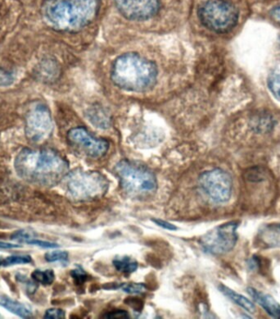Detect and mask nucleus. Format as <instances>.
<instances>
[{"mask_svg": "<svg viewBox=\"0 0 280 319\" xmlns=\"http://www.w3.org/2000/svg\"><path fill=\"white\" fill-rule=\"evenodd\" d=\"M99 7V0H46L42 11L51 27L74 32L92 22Z\"/></svg>", "mask_w": 280, "mask_h": 319, "instance_id": "f03ea898", "label": "nucleus"}, {"mask_svg": "<svg viewBox=\"0 0 280 319\" xmlns=\"http://www.w3.org/2000/svg\"><path fill=\"white\" fill-rule=\"evenodd\" d=\"M21 246L15 243H7L0 241V249L2 250H10V249L21 248Z\"/></svg>", "mask_w": 280, "mask_h": 319, "instance_id": "2f4dec72", "label": "nucleus"}, {"mask_svg": "<svg viewBox=\"0 0 280 319\" xmlns=\"http://www.w3.org/2000/svg\"><path fill=\"white\" fill-rule=\"evenodd\" d=\"M113 264L117 271L125 274H133L139 267L137 261L129 256H117L113 260Z\"/></svg>", "mask_w": 280, "mask_h": 319, "instance_id": "2eb2a0df", "label": "nucleus"}, {"mask_svg": "<svg viewBox=\"0 0 280 319\" xmlns=\"http://www.w3.org/2000/svg\"><path fill=\"white\" fill-rule=\"evenodd\" d=\"M120 12L127 18L142 21L153 16L160 8V0H115Z\"/></svg>", "mask_w": 280, "mask_h": 319, "instance_id": "9b49d317", "label": "nucleus"}, {"mask_svg": "<svg viewBox=\"0 0 280 319\" xmlns=\"http://www.w3.org/2000/svg\"><path fill=\"white\" fill-rule=\"evenodd\" d=\"M103 319H130L129 313L126 310H115L112 312L107 313L103 316Z\"/></svg>", "mask_w": 280, "mask_h": 319, "instance_id": "bb28decb", "label": "nucleus"}, {"mask_svg": "<svg viewBox=\"0 0 280 319\" xmlns=\"http://www.w3.org/2000/svg\"><path fill=\"white\" fill-rule=\"evenodd\" d=\"M69 255L67 251H53L48 252L44 255V259L47 262H67Z\"/></svg>", "mask_w": 280, "mask_h": 319, "instance_id": "aec40b11", "label": "nucleus"}, {"mask_svg": "<svg viewBox=\"0 0 280 319\" xmlns=\"http://www.w3.org/2000/svg\"><path fill=\"white\" fill-rule=\"evenodd\" d=\"M50 111L44 103H36L30 107L25 116V136L32 143L48 140L53 132Z\"/></svg>", "mask_w": 280, "mask_h": 319, "instance_id": "6e6552de", "label": "nucleus"}, {"mask_svg": "<svg viewBox=\"0 0 280 319\" xmlns=\"http://www.w3.org/2000/svg\"><path fill=\"white\" fill-rule=\"evenodd\" d=\"M2 261H3V260H2V258H0V266L2 265Z\"/></svg>", "mask_w": 280, "mask_h": 319, "instance_id": "473e14b6", "label": "nucleus"}, {"mask_svg": "<svg viewBox=\"0 0 280 319\" xmlns=\"http://www.w3.org/2000/svg\"><path fill=\"white\" fill-rule=\"evenodd\" d=\"M0 306L21 319H30L33 317L32 310L30 306L15 301L7 296H0Z\"/></svg>", "mask_w": 280, "mask_h": 319, "instance_id": "ddd939ff", "label": "nucleus"}, {"mask_svg": "<svg viewBox=\"0 0 280 319\" xmlns=\"http://www.w3.org/2000/svg\"><path fill=\"white\" fill-rule=\"evenodd\" d=\"M67 140L71 146L92 159L104 157L109 149L108 140L95 137L81 126L71 129L67 133Z\"/></svg>", "mask_w": 280, "mask_h": 319, "instance_id": "9d476101", "label": "nucleus"}, {"mask_svg": "<svg viewBox=\"0 0 280 319\" xmlns=\"http://www.w3.org/2000/svg\"><path fill=\"white\" fill-rule=\"evenodd\" d=\"M248 292L258 305L262 306L271 317L280 319V305L270 296L259 292L253 287L248 288Z\"/></svg>", "mask_w": 280, "mask_h": 319, "instance_id": "f8f14e48", "label": "nucleus"}, {"mask_svg": "<svg viewBox=\"0 0 280 319\" xmlns=\"http://www.w3.org/2000/svg\"><path fill=\"white\" fill-rule=\"evenodd\" d=\"M33 262L32 258L30 255H11L6 258L2 261V265L4 267L18 265V264H27Z\"/></svg>", "mask_w": 280, "mask_h": 319, "instance_id": "6ab92c4d", "label": "nucleus"}, {"mask_svg": "<svg viewBox=\"0 0 280 319\" xmlns=\"http://www.w3.org/2000/svg\"><path fill=\"white\" fill-rule=\"evenodd\" d=\"M218 289L222 292L223 294L225 295V297L230 298L231 301H234V303L237 304L238 306L242 307L246 311H248L251 314L256 312V307L254 304L251 302L248 298H246L244 296L234 292L233 290L225 287V285H222V284L219 286Z\"/></svg>", "mask_w": 280, "mask_h": 319, "instance_id": "4468645a", "label": "nucleus"}, {"mask_svg": "<svg viewBox=\"0 0 280 319\" xmlns=\"http://www.w3.org/2000/svg\"><path fill=\"white\" fill-rule=\"evenodd\" d=\"M239 223H224L202 236L199 243L206 252L211 255H225L234 248L238 241L237 229Z\"/></svg>", "mask_w": 280, "mask_h": 319, "instance_id": "0eeeda50", "label": "nucleus"}, {"mask_svg": "<svg viewBox=\"0 0 280 319\" xmlns=\"http://www.w3.org/2000/svg\"><path fill=\"white\" fill-rule=\"evenodd\" d=\"M35 232L29 230H19L14 232L11 237V240L14 241H18V242H26L28 240L35 238Z\"/></svg>", "mask_w": 280, "mask_h": 319, "instance_id": "4be33fe9", "label": "nucleus"}, {"mask_svg": "<svg viewBox=\"0 0 280 319\" xmlns=\"http://www.w3.org/2000/svg\"><path fill=\"white\" fill-rule=\"evenodd\" d=\"M63 179L70 196L77 201L99 199L108 191V180L96 171L76 169L67 173Z\"/></svg>", "mask_w": 280, "mask_h": 319, "instance_id": "39448f33", "label": "nucleus"}, {"mask_svg": "<svg viewBox=\"0 0 280 319\" xmlns=\"http://www.w3.org/2000/svg\"><path fill=\"white\" fill-rule=\"evenodd\" d=\"M152 221L156 225L159 226L164 229L169 230V231H176L177 230L176 226L174 225L172 223H168L166 221L156 219V218H152Z\"/></svg>", "mask_w": 280, "mask_h": 319, "instance_id": "c85d7f7f", "label": "nucleus"}, {"mask_svg": "<svg viewBox=\"0 0 280 319\" xmlns=\"http://www.w3.org/2000/svg\"><path fill=\"white\" fill-rule=\"evenodd\" d=\"M271 17L274 21L280 25V4L274 7L273 10L271 11Z\"/></svg>", "mask_w": 280, "mask_h": 319, "instance_id": "7c9ffc66", "label": "nucleus"}, {"mask_svg": "<svg viewBox=\"0 0 280 319\" xmlns=\"http://www.w3.org/2000/svg\"><path fill=\"white\" fill-rule=\"evenodd\" d=\"M19 177L30 183L53 186L68 173L69 164L65 158L50 149H23L14 162Z\"/></svg>", "mask_w": 280, "mask_h": 319, "instance_id": "f257e3e1", "label": "nucleus"}, {"mask_svg": "<svg viewBox=\"0 0 280 319\" xmlns=\"http://www.w3.org/2000/svg\"><path fill=\"white\" fill-rule=\"evenodd\" d=\"M121 187L130 197L143 200L151 197L157 190V181L153 172L141 163L122 160L115 167Z\"/></svg>", "mask_w": 280, "mask_h": 319, "instance_id": "20e7f679", "label": "nucleus"}, {"mask_svg": "<svg viewBox=\"0 0 280 319\" xmlns=\"http://www.w3.org/2000/svg\"><path fill=\"white\" fill-rule=\"evenodd\" d=\"M89 117L93 124L99 128H108L110 126V118L102 109H92L89 113Z\"/></svg>", "mask_w": 280, "mask_h": 319, "instance_id": "a211bd4d", "label": "nucleus"}, {"mask_svg": "<svg viewBox=\"0 0 280 319\" xmlns=\"http://www.w3.org/2000/svg\"><path fill=\"white\" fill-rule=\"evenodd\" d=\"M268 86L274 96L280 101V62L274 67L269 76Z\"/></svg>", "mask_w": 280, "mask_h": 319, "instance_id": "dca6fc26", "label": "nucleus"}, {"mask_svg": "<svg viewBox=\"0 0 280 319\" xmlns=\"http://www.w3.org/2000/svg\"><path fill=\"white\" fill-rule=\"evenodd\" d=\"M262 266V260L260 258L257 257V255H254L249 261H248V268L251 270H260Z\"/></svg>", "mask_w": 280, "mask_h": 319, "instance_id": "c756f323", "label": "nucleus"}, {"mask_svg": "<svg viewBox=\"0 0 280 319\" xmlns=\"http://www.w3.org/2000/svg\"><path fill=\"white\" fill-rule=\"evenodd\" d=\"M200 21L205 27L216 33H226L236 25L239 12L225 0H208L198 10Z\"/></svg>", "mask_w": 280, "mask_h": 319, "instance_id": "423d86ee", "label": "nucleus"}, {"mask_svg": "<svg viewBox=\"0 0 280 319\" xmlns=\"http://www.w3.org/2000/svg\"><path fill=\"white\" fill-rule=\"evenodd\" d=\"M31 278L35 283H40L42 285H51L55 280V274L52 269L40 270L36 269L31 274Z\"/></svg>", "mask_w": 280, "mask_h": 319, "instance_id": "f3484780", "label": "nucleus"}, {"mask_svg": "<svg viewBox=\"0 0 280 319\" xmlns=\"http://www.w3.org/2000/svg\"><path fill=\"white\" fill-rule=\"evenodd\" d=\"M71 276L76 285H83L88 280V274L81 268L73 269L71 272Z\"/></svg>", "mask_w": 280, "mask_h": 319, "instance_id": "5701e85b", "label": "nucleus"}, {"mask_svg": "<svg viewBox=\"0 0 280 319\" xmlns=\"http://www.w3.org/2000/svg\"><path fill=\"white\" fill-rule=\"evenodd\" d=\"M111 77L117 86L129 91L149 90L155 85L157 69L147 58L136 53H126L113 62Z\"/></svg>", "mask_w": 280, "mask_h": 319, "instance_id": "7ed1b4c3", "label": "nucleus"}, {"mask_svg": "<svg viewBox=\"0 0 280 319\" xmlns=\"http://www.w3.org/2000/svg\"><path fill=\"white\" fill-rule=\"evenodd\" d=\"M125 303L138 312H140L143 307V302L136 297H129L125 301Z\"/></svg>", "mask_w": 280, "mask_h": 319, "instance_id": "cd10ccee", "label": "nucleus"}, {"mask_svg": "<svg viewBox=\"0 0 280 319\" xmlns=\"http://www.w3.org/2000/svg\"><path fill=\"white\" fill-rule=\"evenodd\" d=\"M127 292L128 294H140L145 292L147 288L145 287L144 284L142 283H121L119 284V288Z\"/></svg>", "mask_w": 280, "mask_h": 319, "instance_id": "412c9836", "label": "nucleus"}, {"mask_svg": "<svg viewBox=\"0 0 280 319\" xmlns=\"http://www.w3.org/2000/svg\"><path fill=\"white\" fill-rule=\"evenodd\" d=\"M200 187L216 203H225L232 195V177L222 169H212L203 172L198 179Z\"/></svg>", "mask_w": 280, "mask_h": 319, "instance_id": "1a4fd4ad", "label": "nucleus"}, {"mask_svg": "<svg viewBox=\"0 0 280 319\" xmlns=\"http://www.w3.org/2000/svg\"><path fill=\"white\" fill-rule=\"evenodd\" d=\"M44 318L46 319H64L66 313L61 309H48L44 314Z\"/></svg>", "mask_w": 280, "mask_h": 319, "instance_id": "393cba45", "label": "nucleus"}, {"mask_svg": "<svg viewBox=\"0 0 280 319\" xmlns=\"http://www.w3.org/2000/svg\"><path fill=\"white\" fill-rule=\"evenodd\" d=\"M279 229L280 230V225H279Z\"/></svg>", "mask_w": 280, "mask_h": 319, "instance_id": "72a5a7b5", "label": "nucleus"}, {"mask_svg": "<svg viewBox=\"0 0 280 319\" xmlns=\"http://www.w3.org/2000/svg\"><path fill=\"white\" fill-rule=\"evenodd\" d=\"M25 244L39 246L40 248L44 249H57L60 247L59 245H58V244L49 242V241H42V240L35 239V238L28 240V241L25 242Z\"/></svg>", "mask_w": 280, "mask_h": 319, "instance_id": "b1692460", "label": "nucleus"}, {"mask_svg": "<svg viewBox=\"0 0 280 319\" xmlns=\"http://www.w3.org/2000/svg\"><path fill=\"white\" fill-rule=\"evenodd\" d=\"M14 76L12 72L0 69V85L7 86L13 82Z\"/></svg>", "mask_w": 280, "mask_h": 319, "instance_id": "a878e982", "label": "nucleus"}]
</instances>
